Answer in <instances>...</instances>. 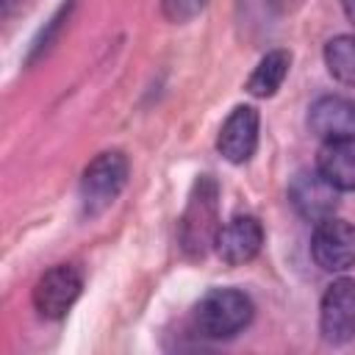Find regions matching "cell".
Here are the masks:
<instances>
[{
	"mask_svg": "<svg viewBox=\"0 0 355 355\" xmlns=\"http://www.w3.org/2000/svg\"><path fill=\"white\" fill-rule=\"evenodd\" d=\"M341 6H344V14H347V19L355 25V0H341Z\"/></svg>",
	"mask_w": 355,
	"mask_h": 355,
	"instance_id": "obj_15",
	"label": "cell"
},
{
	"mask_svg": "<svg viewBox=\"0 0 355 355\" xmlns=\"http://www.w3.org/2000/svg\"><path fill=\"white\" fill-rule=\"evenodd\" d=\"M219 230V186L211 175L194 180L189 205L180 219V244L189 255H202Z\"/></svg>",
	"mask_w": 355,
	"mask_h": 355,
	"instance_id": "obj_2",
	"label": "cell"
},
{
	"mask_svg": "<svg viewBox=\"0 0 355 355\" xmlns=\"http://www.w3.org/2000/svg\"><path fill=\"white\" fill-rule=\"evenodd\" d=\"M311 255L324 272H344L355 266V225L327 216L316 222L311 239Z\"/></svg>",
	"mask_w": 355,
	"mask_h": 355,
	"instance_id": "obj_5",
	"label": "cell"
},
{
	"mask_svg": "<svg viewBox=\"0 0 355 355\" xmlns=\"http://www.w3.org/2000/svg\"><path fill=\"white\" fill-rule=\"evenodd\" d=\"M288 67H291V53L288 50H269L258 61V67L252 69V75L247 78V86L244 89L252 97H272L283 86V80L288 75Z\"/></svg>",
	"mask_w": 355,
	"mask_h": 355,
	"instance_id": "obj_12",
	"label": "cell"
},
{
	"mask_svg": "<svg viewBox=\"0 0 355 355\" xmlns=\"http://www.w3.org/2000/svg\"><path fill=\"white\" fill-rule=\"evenodd\" d=\"M288 202L294 211L308 219V222H322L333 216L338 205V189L327 183V178L313 166V169H300L291 183H288Z\"/></svg>",
	"mask_w": 355,
	"mask_h": 355,
	"instance_id": "obj_7",
	"label": "cell"
},
{
	"mask_svg": "<svg viewBox=\"0 0 355 355\" xmlns=\"http://www.w3.org/2000/svg\"><path fill=\"white\" fill-rule=\"evenodd\" d=\"M308 128L322 141L355 136V100L344 94H324L308 108Z\"/></svg>",
	"mask_w": 355,
	"mask_h": 355,
	"instance_id": "obj_10",
	"label": "cell"
},
{
	"mask_svg": "<svg viewBox=\"0 0 355 355\" xmlns=\"http://www.w3.org/2000/svg\"><path fill=\"white\" fill-rule=\"evenodd\" d=\"M261 244H263V227L250 214H239V216L227 219L225 225H219L216 239H214L216 255L227 266L250 263L261 252Z\"/></svg>",
	"mask_w": 355,
	"mask_h": 355,
	"instance_id": "obj_8",
	"label": "cell"
},
{
	"mask_svg": "<svg viewBox=\"0 0 355 355\" xmlns=\"http://www.w3.org/2000/svg\"><path fill=\"white\" fill-rule=\"evenodd\" d=\"M316 169L338 191H355V136L324 141L316 155Z\"/></svg>",
	"mask_w": 355,
	"mask_h": 355,
	"instance_id": "obj_11",
	"label": "cell"
},
{
	"mask_svg": "<svg viewBox=\"0 0 355 355\" xmlns=\"http://www.w3.org/2000/svg\"><path fill=\"white\" fill-rule=\"evenodd\" d=\"M324 64L338 83L355 89V33L333 36L324 44Z\"/></svg>",
	"mask_w": 355,
	"mask_h": 355,
	"instance_id": "obj_13",
	"label": "cell"
},
{
	"mask_svg": "<svg viewBox=\"0 0 355 355\" xmlns=\"http://www.w3.org/2000/svg\"><path fill=\"white\" fill-rule=\"evenodd\" d=\"M128 158L119 150H105L94 155L80 175V205L86 216H97L119 197L128 183Z\"/></svg>",
	"mask_w": 355,
	"mask_h": 355,
	"instance_id": "obj_3",
	"label": "cell"
},
{
	"mask_svg": "<svg viewBox=\"0 0 355 355\" xmlns=\"http://www.w3.org/2000/svg\"><path fill=\"white\" fill-rule=\"evenodd\" d=\"M208 0H164V14L175 22H183V19H191Z\"/></svg>",
	"mask_w": 355,
	"mask_h": 355,
	"instance_id": "obj_14",
	"label": "cell"
},
{
	"mask_svg": "<svg viewBox=\"0 0 355 355\" xmlns=\"http://www.w3.org/2000/svg\"><path fill=\"white\" fill-rule=\"evenodd\" d=\"M83 288V277L72 263H58L53 269H47L36 286H33V308L39 311V316L44 319H61L75 300L80 297Z\"/></svg>",
	"mask_w": 355,
	"mask_h": 355,
	"instance_id": "obj_4",
	"label": "cell"
},
{
	"mask_svg": "<svg viewBox=\"0 0 355 355\" xmlns=\"http://www.w3.org/2000/svg\"><path fill=\"white\" fill-rule=\"evenodd\" d=\"M252 300L241 288H211L194 305V327L205 338H230L252 319Z\"/></svg>",
	"mask_w": 355,
	"mask_h": 355,
	"instance_id": "obj_1",
	"label": "cell"
},
{
	"mask_svg": "<svg viewBox=\"0 0 355 355\" xmlns=\"http://www.w3.org/2000/svg\"><path fill=\"white\" fill-rule=\"evenodd\" d=\"M319 330L330 344L355 336V277H338L327 286L319 305Z\"/></svg>",
	"mask_w": 355,
	"mask_h": 355,
	"instance_id": "obj_6",
	"label": "cell"
},
{
	"mask_svg": "<svg viewBox=\"0 0 355 355\" xmlns=\"http://www.w3.org/2000/svg\"><path fill=\"white\" fill-rule=\"evenodd\" d=\"M258 111L252 105H236L219 128L216 150L230 164H247L258 147Z\"/></svg>",
	"mask_w": 355,
	"mask_h": 355,
	"instance_id": "obj_9",
	"label": "cell"
}]
</instances>
